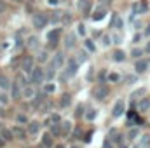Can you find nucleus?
<instances>
[{"instance_id":"26","label":"nucleus","mask_w":150,"mask_h":148,"mask_svg":"<svg viewBox=\"0 0 150 148\" xmlns=\"http://www.w3.org/2000/svg\"><path fill=\"white\" fill-rule=\"evenodd\" d=\"M140 96H145V89H136V91L131 94V98H140Z\"/></svg>"},{"instance_id":"19","label":"nucleus","mask_w":150,"mask_h":148,"mask_svg":"<svg viewBox=\"0 0 150 148\" xmlns=\"http://www.w3.org/2000/svg\"><path fill=\"white\" fill-rule=\"evenodd\" d=\"M149 108H150V98L143 96V99L140 101V110H149Z\"/></svg>"},{"instance_id":"6","label":"nucleus","mask_w":150,"mask_h":148,"mask_svg":"<svg viewBox=\"0 0 150 148\" xmlns=\"http://www.w3.org/2000/svg\"><path fill=\"white\" fill-rule=\"evenodd\" d=\"M75 44H77V33L75 32H70L65 35V49H74Z\"/></svg>"},{"instance_id":"42","label":"nucleus","mask_w":150,"mask_h":148,"mask_svg":"<svg viewBox=\"0 0 150 148\" xmlns=\"http://www.w3.org/2000/svg\"><path fill=\"white\" fill-rule=\"evenodd\" d=\"M2 136H4V138H7V140H11V138H12L9 131H2Z\"/></svg>"},{"instance_id":"31","label":"nucleus","mask_w":150,"mask_h":148,"mask_svg":"<svg viewBox=\"0 0 150 148\" xmlns=\"http://www.w3.org/2000/svg\"><path fill=\"white\" fill-rule=\"evenodd\" d=\"M149 145H150V138H149V136L142 138V147H149Z\"/></svg>"},{"instance_id":"50","label":"nucleus","mask_w":150,"mask_h":148,"mask_svg":"<svg viewBox=\"0 0 150 148\" xmlns=\"http://www.w3.org/2000/svg\"><path fill=\"white\" fill-rule=\"evenodd\" d=\"M72 148H79V147H72Z\"/></svg>"},{"instance_id":"29","label":"nucleus","mask_w":150,"mask_h":148,"mask_svg":"<svg viewBox=\"0 0 150 148\" xmlns=\"http://www.w3.org/2000/svg\"><path fill=\"white\" fill-rule=\"evenodd\" d=\"M96 117V110H87V113H86V118H89V120H93Z\"/></svg>"},{"instance_id":"3","label":"nucleus","mask_w":150,"mask_h":148,"mask_svg":"<svg viewBox=\"0 0 150 148\" xmlns=\"http://www.w3.org/2000/svg\"><path fill=\"white\" fill-rule=\"evenodd\" d=\"M77 7H79L82 16H91L93 14V2L91 0H80Z\"/></svg>"},{"instance_id":"11","label":"nucleus","mask_w":150,"mask_h":148,"mask_svg":"<svg viewBox=\"0 0 150 148\" xmlns=\"http://www.w3.org/2000/svg\"><path fill=\"white\" fill-rule=\"evenodd\" d=\"M124 110H126V103L122 101V99H119L115 105H113V111H112V115L113 117H120L122 113H124Z\"/></svg>"},{"instance_id":"22","label":"nucleus","mask_w":150,"mask_h":148,"mask_svg":"<svg viewBox=\"0 0 150 148\" xmlns=\"http://www.w3.org/2000/svg\"><path fill=\"white\" fill-rule=\"evenodd\" d=\"M77 35H82V37L86 35V25L84 23H79L77 25Z\"/></svg>"},{"instance_id":"14","label":"nucleus","mask_w":150,"mask_h":148,"mask_svg":"<svg viewBox=\"0 0 150 148\" xmlns=\"http://www.w3.org/2000/svg\"><path fill=\"white\" fill-rule=\"evenodd\" d=\"M112 59H113V61H117V63H122V61L126 59V52H124L122 49H117V51H113Z\"/></svg>"},{"instance_id":"13","label":"nucleus","mask_w":150,"mask_h":148,"mask_svg":"<svg viewBox=\"0 0 150 148\" xmlns=\"http://www.w3.org/2000/svg\"><path fill=\"white\" fill-rule=\"evenodd\" d=\"M112 28H117V30H122V28H124V19H122L119 14H113V18H112Z\"/></svg>"},{"instance_id":"8","label":"nucleus","mask_w":150,"mask_h":148,"mask_svg":"<svg viewBox=\"0 0 150 148\" xmlns=\"http://www.w3.org/2000/svg\"><path fill=\"white\" fill-rule=\"evenodd\" d=\"M21 70H25V72H28V73L33 72V56L23 58V61H21Z\"/></svg>"},{"instance_id":"33","label":"nucleus","mask_w":150,"mask_h":148,"mask_svg":"<svg viewBox=\"0 0 150 148\" xmlns=\"http://www.w3.org/2000/svg\"><path fill=\"white\" fill-rule=\"evenodd\" d=\"M52 132H54V134H61V127H59L58 124H54V125H52Z\"/></svg>"},{"instance_id":"21","label":"nucleus","mask_w":150,"mask_h":148,"mask_svg":"<svg viewBox=\"0 0 150 148\" xmlns=\"http://www.w3.org/2000/svg\"><path fill=\"white\" fill-rule=\"evenodd\" d=\"M143 52H145V49H140V47H136V49H133V51H131V56H133L134 59H140V56H142Z\"/></svg>"},{"instance_id":"24","label":"nucleus","mask_w":150,"mask_h":148,"mask_svg":"<svg viewBox=\"0 0 150 148\" xmlns=\"http://www.w3.org/2000/svg\"><path fill=\"white\" fill-rule=\"evenodd\" d=\"M86 59H87V54H86V51H80V52L77 54V61H79V63H84Z\"/></svg>"},{"instance_id":"38","label":"nucleus","mask_w":150,"mask_h":148,"mask_svg":"<svg viewBox=\"0 0 150 148\" xmlns=\"http://www.w3.org/2000/svg\"><path fill=\"white\" fill-rule=\"evenodd\" d=\"M14 134H16V136H19V138H25V132H23L21 129H14Z\"/></svg>"},{"instance_id":"12","label":"nucleus","mask_w":150,"mask_h":148,"mask_svg":"<svg viewBox=\"0 0 150 148\" xmlns=\"http://www.w3.org/2000/svg\"><path fill=\"white\" fill-rule=\"evenodd\" d=\"M147 68H149V63H147L145 59H136V63H134V70H136V73H145Z\"/></svg>"},{"instance_id":"32","label":"nucleus","mask_w":150,"mask_h":148,"mask_svg":"<svg viewBox=\"0 0 150 148\" xmlns=\"http://www.w3.org/2000/svg\"><path fill=\"white\" fill-rule=\"evenodd\" d=\"M143 37H145L143 33H136V35H134V38H133V42H134V44H138V42H140Z\"/></svg>"},{"instance_id":"18","label":"nucleus","mask_w":150,"mask_h":148,"mask_svg":"<svg viewBox=\"0 0 150 148\" xmlns=\"http://www.w3.org/2000/svg\"><path fill=\"white\" fill-rule=\"evenodd\" d=\"M0 87H2V89H9V87H11L9 78H7L5 75H2V73H0Z\"/></svg>"},{"instance_id":"34","label":"nucleus","mask_w":150,"mask_h":148,"mask_svg":"<svg viewBox=\"0 0 150 148\" xmlns=\"http://www.w3.org/2000/svg\"><path fill=\"white\" fill-rule=\"evenodd\" d=\"M7 101H9V98H7V94H4V92H0V103H5V105H7Z\"/></svg>"},{"instance_id":"35","label":"nucleus","mask_w":150,"mask_h":148,"mask_svg":"<svg viewBox=\"0 0 150 148\" xmlns=\"http://www.w3.org/2000/svg\"><path fill=\"white\" fill-rule=\"evenodd\" d=\"M112 40H113V44H120L122 42V37L120 35H112Z\"/></svg>"},{"instance_id":"30","label":"nucleus","mask_w":150,"mask_h":148,"mask_svg":"<svg viewBox=\"0 0 150 148\" xmlns=\"http://www.w3.org/2000/svg\"><path fill=\"white\" fill-rule=\"evenodd\" d=\"M47 4H49L51 7H58V5L61 4V0H47Z\"/></svg>"},{"instance_id":"37","label":"nucleus","mask_w":150,"mask_h":148,"mask_svg":"<svg viewBox=\"0 0 150 148\" xmlns=\"http://www.w3.org/2000/svg\"><path fill=\"white\" fill-rule=\"evenodd\" d=\"M143 35H145V37H150V21L147 23V28L143 30Z\"/></svg>"},{"instance_id":"9","label":"nucleus","mask_w":150,"mask_h":148,"mask_svg":"<svg viewBox=\"0 0 150 148\" xmlns=\"http://www.w3.org/2000/svg\"><path fill=\"white\" fill-rule=\"evenodd\" d=\"M63 65V54L61 52H58L51 61H49V68H52V70H58L59 66Z\"/></svg>"},{"instance_id":"23","label":"nucleus","mask_w":150,"mask_h":148,"mask_svg":"<svg viewBox=\"0 0 150 148\" xmlns=\"http://www.w3.org/2000/svg\"><path fill=\"white\" fill-rule=\"evenodd\" d=\"M37 131H38V124H37V122H32V124H28V132L35 134Z\"/></svg>"},{"instance_id":"20","label":"nucleus","mask_w":150,"mask_h":148,"mask_svg":"<svg viewBox=\"0 0 150 148\" xmlns=\"http://www.w3.org/2000/svg\"><path fill=\"white\" fill-rule=\"evenodd\" d=\"M49 19H51L52 23H58V21L63 19V12H52V16H49Z\"/></svg>"},{"instance_id":"17","label":"nucleus","mask_w":150,"mask_h":148,"mask_svg":"<svg viewBox=\"0 0 150 148\" xmlns=\"http://www.w3.org/2000/svg\"><path fill=\"white\" fill-rule=\"evenodd\" d=\"M100 44H101L103 47H108L110 44H113V40H112L110 35H107V33H105V35H101V38H100Z\"/></svg>"},{"instance_id":"15","label":"nucleus","mask_w":150,"mask_h":148,"mask_svg":"<svg viewBox=\"0 0 150 148\" xmlns=\"http://www.w3.org/2000/svg\"><path fill=\"white\" fill-rule=\"evenodd\" d=\"M26 45H28L30 49H37V47H38V38L33 37V35H32V37H28V38H26Z\"/></svg>"},{"instance_id":"41","label":"nucleus","mask_w":150,"mask_h":148,"mask_svg":"<svg viewBox=\"0 0 150 148\" xmlns=\"http://www.w3.org/2000/svg\"><path fill=\"white\" fill-rule=\"evenodd\" d=\"M18 92H19V91H18V85L14 84V85H12V96L16 98V96H18Z\"/></svg>"},{"instance_id":"2","label":"nucleus","mask_w":150,"mask_h":148,"mask_svg":"<svg viewBox=\"0 0 150 148\" xmlns=\"http://www.w3.org/2000/svg\"><path fill=\"white\" fill-rule=\"evenodd\" d=\"M59 37H61V28H52V30H49L47 32V35H45V40L49 42V45H56L58 42H59Z\"/></svg>"},{"instance_id":"45","label":"nucleus","mask_w":150,"mask_h":148,"mask_svg":"<svg viewBox=\"0 0 150 148\" xmlns=\"http://www.w3.org/2000/svg\"><path fill=\"white\" fill-rule=\"evenodd\" d=\"M145 52H147V54H150V40L147 42V45H145Z\"/></svg>"},{"instance_id":"48","label":"nucleus","mask_w":150,"mask_h":148,"mask_svg":"<svg viewBox=\"0 0 150 148\" xmlns=\"http://www.w3.org/2000/svg\"><path fill=\"white\" fill-rule=\"evenodd\" d=\"M52 120H54V122H58V120H59V115H56V113H54V115H52Z\"/></svg>"},{"instance_id":"47","label":"nucleus","mask_w":150,"mask_h":148,"mask_svg":"<svg viewBox=\"0 0 150 148\" xmlns=\"http://www.w3.org/2000/svg\"><path fill=\"white\" fill-rule=\"evenodd\" d=\"M94 77V72H93V68H91V72H87V78H93Z\"/></svg>"},{"instance_id":"5","label":"nucleus","mask_w":150,"mask_h":148,"mask_svg":"<svg viewBox=\"0 0 150 148\" xmlns=\"http://www.w3.org/2000/svg\"><path fill=\"white\" fill-rule=\"evenodd\" d=\"M107 9H108V7H105V5H98V7L93 11V16H91V18H93L94 21H101V19L107 16Z\"/></svg>"},{"instance_id":"43","label":"nucleus","mask_w":150,"mask_h":148,"mask_svg":"<svg viewBox=\"0 0 150 148\" xmlns=\"http://www.w3.org/2000/svg\"><path fill=\"white\" fill-rule=\"evenodd\" d=\"M110 4H112V0H101V5H105V7H110Z\"/></svg>"},{"instance_id":"25","label":"nucleus","mask_w":150,"mask_h":148,"mask_svg":"<svg viewBox=\"0 0 150 148\" xmlns=\"http://www.w3.org/2000/svg\"><path fill=\"white\" fill-rule=\"evenodd\" d=\"M47 56H49V54H47L45 51H38V56H37V59L40 61V63H44V61L47 59Z\"/></svg>"},{"instance_id":"10","label":"nucleus","mask_w":150,"mask_h":148,"mask_svg":"<svg viewBox=\"0 0 150 148\" xmlns=\"http://www.w3.org/2000/svg\"><path fill=\"white\" fill-rule=\"evenodd\" d=\"M107 94H108V87H107V85H98V87L94 89V92H93V96H94L96 99H103Z\"/></svg>"},{"instance_id":"1","label":"nucleus","mask_w":150,"mask_h":148,"mask_svg":"<svg viewBox=\"0 0 150 148\" xmlns=\"http://www.w3.org/2000/svg\"><path fill=\"white\" fill-rule=\"evenodd\" d=\"M51 19H49V16L47 14H44V12H35L33 14V18H32V25H33V28L35 30H44L45 26H47V23H49Z\"/></svg>"},{"instance_id":"49","label":"nucleus","mask_w":150,"mask_h":148,"mask_svg":"<svg viewBox=\"0 0 150 148\" xmlns=\"http://www.w3.org/2000/svg\"><path fill=\"white\" fill-rule=\"evenodd\" d=\"M14 2H23V0H14Z\"/></svg>"},{"instance_id":"16","label":"nucleus","mask_w":150,"mask_h":148,"mask_svg":"<svg viewBox=\"0 0 150 148\" xmlns=\"http://www.w3.org/2000/svg\"><path fill=\"white\" fill-rule=\"evenodd\" d=\"M84 47H86V51H89V52H94V51H96V45H94V42H93L91 38H86V40H84Z\"/></svg>"},{"instance_id":"4","label":"nucleus","mask_w":150,"mask_h":148,"mask_svg":"<svg viewBox=\"0 0 150 148\" xmlns=\"http://www.w3.org/2000/svg\"><path fill=\"white\" fill-rule=\"evenodd\" d=\"M44 70L42 68H33V72H32V78H30V82H32V85H40L42 84V80H44Z\"/></svg>"},{"instance_id":"7","label":"nucleus","mask_w":150,"mask_h":148,"mask_svg":"<svg viewBox=\"0 0 150 148\" xmlns=\"http://www.w3.org/2000/svg\"><path fill=\"white\" fill-rule=\"evenodd\" d=\"M77 68H79V61L77 59H70L68 61V66L65 68V77H72V75L77 73Z\"/></svg>"},{"instance_id":"44","label":"nucleus","mask_w":150,"mask_h":148,"mask_svg":"<svg viewBox=\"0 0 150 148\" xmlns=\"http://www.w3.org/2000/svg\"><path fill=\"white\" fill-rule=\"evenodd\" d=\"M18 120H19V122H26V117H25V115H18Z\"/></svg>"},{"instance_id":"39","label":"nucleus","mask_w":150,"mask_h":148,"mask_svg":"<svg viewBox=\"0 0 150 148\" xmlns=\"http://www.w3.org/2000/svg\"><path fill=\"white\" fill-rule=\"evenodd\" d=\"M70 131V122H65L63 124V132H68Z\"/></svg>"},{"instance_id":"28","label":"nucleus","mask_w":150,"mask_h":148,"mask_svg":"<svg viewBox=\"0 0 150 148\" xmlns=\"http://www.w3.org/2000/svg\"><path fill=\"white\" fill-rule=\"evenodd\" d=\"M42 143H44L45 147H52V140H51V136H49V134H45V136H44V141H42Z\"/></svg>"},{"instance_id":"27","label":"nucleus","mask_w":150,"mask_h":148,"mask_svg":"<svg viewBox=\"0 0 150 148\" xmlns=\"http://www.w3.org/2000/svg\"><path fill=\"white\" fill-rule=\"evenodd\" d=\"M59 105H61V106H68V105H70V96H68V94H65V96H63V99L59 101Z\"/></svg>"},{"instance_id":"40","label":"nucleus","mask_w":150,"mask_h":148,"mask_svg":"<svg viewBox=\"0 0 150 148\" xmlns=\"http://www.w3.org/2000/svg\"><path fill=\"white\" fill-rule=\"evenodd\" d=\"M5 9H7L5 2H2V0H0V14H2V12H5Z\"/></svg>"},{"instance_id":"46","label":"nucleus","mask_w":150,"mask_h":148,"mask_svg":"<svg viewBox=\"0 0 150 148\" xmlns=\"http://www.w3.org/2000/svg\"><path fill=\"white\" fill-rule=\"evenodd\" d=\"M45 91H47V92H52V91H54V85H47Z\"/></svg>"},{"instance_id":"36","label":"nucleus","mask_w":150,"mask_h":148,"mask_svg":"<svg viewBox=\"0 0 150 148\" xmlns=\"http://www.w3.org/2000/svg\"><path fill=\"white\" fill-rule=\"evenodd\" d=\"M108 80H110V82H117V80H119V75L117 73H110L108 75Z\"/></svg>"}]
</instances>
